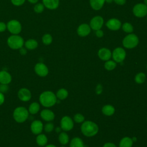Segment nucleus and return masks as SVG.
<instances>
[{
  "label": "nucleus",
  "instance_id": "nucleus-33",
  "mask_svg": "<svg viewBox=\"0 0 147 147\" xmlns=\"http://www.w3.org/2000/svg\"><path fill=\"white\" fill-rule=\"evenodd\" d=\"M44 8H45V6L42 3H37L34 5L33 10L36 13L40 14V13H41L44 10Z\"/></svg>",
  "mask_w": 147,
  "mask_h": 147
},
{
  "label": "nucleus",
  "instance_id": "nucleus-28",
  "mask_svg": "<svg viewBox=\"0 0 147 147\" xmlns=\"http://www.w3.org/2000/svg\"><path fill=\"white\" fill-rule=\"evenodd\" d=\"M58 140L59 142L63 145H65L67 144L69 142L68 135L65 132H61L58 137Z\"/></svg>",
  "mask_w": 147,
  "mask_h": 147
},
{
  "label": "nucleus",
  "instance_id": "nucleus-1",
  "mask_svg": "<svg viewBox=\"0 0 147 147\" xmlns=\"http://www.w3.org/2000/svg\"><path fill=\"white\" fill-rule=\"evenodd\" d=\"M39 101L44 107H51L56 103L57 97L52 91H45L40 94Z\"/></svg>",
  "mask_w": 147,
  "mask_h": 147
},
{
  "label": "nucleus",
  "instance_id": "nucleus-47",
  "mask_svg": "<svg viewBox=\"0 0 147 147\" xmlns=\"http://www.w3.org/2000/svg\"><path fill=\"white\" fill-rule=\"evenodd\" d=\"M45 147H56V146L53 144H49V145H46Z\"/></svg>",
  "mask_w": 147,
  "mask_h": 147
},
{
  "label": "nucleus",
  "instance_id": "nucleus-35",
  "mask_svg": "<svg viewBox=\"0 0 147 147\" xmlns=\"http://www.w3.org/2000/svg\"><path fill=\"white\" fill-rule=\"evenodd\" d=\"M44 129L45 132L47 133H50L53 131L54 129V125L53 123L49 122L46 123L44 126Z\"/></svg>",
  "mask_w": 147,
  "mask_h": 147
},
{
  "label": "nucleus",
  "instance_id": "nucleus-20",
  "mask_svg": "<svg viewBox=\"0 0 147 147\" xmlns=\"http://www.w3.org/2000/svg\"><path fill=\"white\" fill-rule=\"evenodd\" d=\"M25 47L28 50H34L38 47V42L33 38H30L24 42Z\"/></svg>",
  "mask_w": 147,
  "mask_h": 147
},
{
  "label": "nucleus",
  "instance_id": "nucleus-16",
  "mask_svg": "<svg viewBox=\"0 0 147 147\" xmlns=\"http://www.w3.org/2000/svg\"><path fill=\"white\" fill-rule=\"evenodd\" d=\"M98 55L102 60L107 61L111 58L112 53L110 49L106 48H102L98 51Z\"/></svg>",
  "mask_w": 147,
  "mask_h": 147
},
{
  "label": "nucleus",
  "instance_id": "nucleus-18",
  "mask_svg": "<svg viewBox=\"0 0 147 147\" xmlns=\"http://www.w3.org/2000/svg\"><path fill=\"white\" fill-rule=\"evenodd\" d=\"M12 80L11 75L5 70L0 71V84H9Z\"/></svg>",
  "mask_w": 147,
  "mask_h": 147
},
{
  "label": "nucleus",
  "instance_id": "nucleus-40",
  "mask_svg": "<svg viewBox=\"0 0 147 147\" xmlns=\"http://www.w3.org/2000/svg\"><path fill=\"white\" fill-rule=\"evenodd\" d=\"M95 31H96L95 34H96V37H98L99 38H101L102 37H103V36L104 34L103 30H102L101 29H99V30H97Z\"/></svg>",
  "mask_w": 147,
  "mask_h": 147
},
{
  "label": "nucleus",
  "instance_id": "nucleus-44",
  "mask_svg": "<svg viewBox=\"0 0 147 147\" xmlns=\"http://www.w3.org/2000/svg\"><path fill=\"white\" fill-rule=\"evenodd\" d=\"M5 102V95L3 93L0 92V106L2 105Z\"/></svg>",
  "mask_w": 147,
  "mask_h": 147
},
{
  "label": "nucleus",
  "instance_id": "nucleus-46",
  "mask_svg": "<svg viewBox=\"0 0 147 147\" xmlns=\"http://www.w3.org/2000/svg\"><path fill=\"white\" fill-rule=\"evenodd\" d=\"M61 130H62V129H61V127H56V129H55V131H56L57 133H60Z\"/></svg>",
  "mask_w": 147,
  "mask_h": 147
},
{
  "label": "nucleus",
  "instance_id": "nucleus-21",
  "mask_svg": "<svg viewBox=\"0 0 147 147\" xmlns=\"http://www.w3.org/2000/svg\"><path fill=\"white\" fill-rule=\"evenodd\" d=\"M105 0H90L91 7L95 10H100L103 6Z\"/></svg>",
  "mask_w": 147,
  "mask_h": 147
},
{
  "label": "nucleus",
  "instance_id": "nucleus-43",
  "mask_svg": "<svg viewBox=\"0 0 147 147\" xmlns=\"http://www.w3.org/2000/svg\"><path fill=\"white\" fill-rule=\"evenodd\" d=\"M103 147H117V146L112 142H107L103 145Z\"/></svg>",
  "mask_w": 147,
  "mask_h": 147
},
{
  "label": "nucleus",
  "instance_id": "nucleus-41",
  "mask_svg": "<svg viewBox=\"0 0 147 147\" xmlns=\"http://www.w3.org/2000/svg\"><path fill=\"white\" fill-rule=\"evenodd\" d=\"M19 51H20V53L21 55H25L27 53V49L25 47L24 48L23 47H21L20 49H19Z\"/></svg>",
  "mask_w": 147,
  "mask_h": 147
},
{
  "label": "nucleus",
  "instance_id": "nucleus-32",
  "mask_svg": "<svg viewBox=\"0 0 147 147\" xmlns=\"http://www.w3.org/2000/svg\"><path fill=\"white\" fill-rule=\"evenodd\" d=\"M122 30L127 33H131L133 32V27L129 22H125L122 26Z\"/></svg>",
  "mask_w": 147,
  "mask_h": 147
},
{
  "label": "nucleus",
  "instance_id": "nucleus-29",
  "mask_svg": "<svg viewBox=\"0 0 147 147\" xmlns=\"http://www.w3.org/2000/svg\"><path fill=\"white\" fill-rule=\"evenodd\" d=\"M41 40H42V43L44 45H49V44H51L52 43L53 38H52V36L50 34L46 33V34H44L42 36Z\"/></svg>",
  "mask_w": 147,
  "mask_h": 147
},
{
  "label": "nucleus",
  "instance_id": "nucleus-50",
  "mask_svg": "<svg viewBox=\"0 0 147 147\" xmlns=\"http://www.w3.org/2000/svg\"><path fill=\"white\" fill-rule=\"evenodd\" d=\"M144 4H145L147 6V0H144Z\"/></svg>",
  "mask_w": 147,
  "mask_h": 147
},
{
  "label": "nucleus",
  "instance_id": "nucleus-5",
  "mask_svg": "<svg viewBox=\"0 0 147 147\" xmlns=\"http://www.w3.org/2000/svg\"><path fill=\"white\" fill-rule=\"evenodd\" d=\"M139 42L138 37L137 35L130 33L125 36L123 40V46L127 49H132L136 47Z\"/></svg>",
  "mask_w": 147,
  "mask_h": 147
},
{
  "label": "nucleus",
  "instance_id": "nucleus-26",
  "mask_svg": "<svg viewBox=\"0 0 147 147\" xmlns=\"http://www.w3.org/2000/svg\"><path fill=\"white\" fill-rule=\"evenodd\" d=\"M69 147H84V145L80 138L74 137L70 142Z\"/></svg>",
  "mask_w": 147,
  "mask_h": 147
},
{
  "label": "nucleus",
  "instance_id": "nucleus-12",
  "mask_svg": "<svg viewBox=\"0 0 147 147\" xmlns=\"http://www.w3.org/2000/svg\"><path fill=\"white\" fill-rule=\"evenodd\" d=\"M17 95L20 100L22 102H28L32 98V94L30 90L26 88H21L19 90Z\"/></svg>",
  "mask_w": 147,
  "mask_h": 147
},
{
  "label": "nucleus",
  "instance_id": "nucleus-39",
  "mask_svg": "<svg viewBox=\"0 0 147 147\" xmlns=\"http://www.w3.org/2000/svg\"><path fill=\"white\" fill-rule=\"evenodd\" d=\"M6 29H7L6 24L2 21H0V33L3 32L4 31L6 30Z\"/></svg>",
  "mask_w": 147,
  "mask_h": 147
},
{
  "label": "nucleus",
  "instance_id": "nucleus-3",
  "mask_svg": "<svg viewBox=\"0 0 147 147\" xmlns=\"http://www.w3.org/2000/svg\"><path fill=\"white\" fill-rule=\"evenodd\" d=\"M28 110L23 106L16 107L13 114L14 119L18 123H23L26 121L29 117Z\"/></svg>",
  "mask_w": 147,
  "mask_h": 147
},
{
  "label": "nucleus",
  "instance_id": "nucleus-51",
  "mask_svg": "<svg viewBox=\"0 0 147 147\" xmlns=\"http://www.w3.org/2000/svg\"><path fill=\"white\" fill-rule=\"evenodd\" d=\"M60 147H66V146H65L64 145H62V146H61Z\"/></svg>",
  "mask_w": 147,
  "mask_h": 147
},
{
  "label": "nucleus",
  "instance_id": "nucleus-53",
  "mask_svg": "<svg viewBox=\"0 0 147 147\" xmlns=\"http://www.w3.org/2000/svg\"><path fill=\"white\" fill-rule=\"evenodd\" d=\"M146 120H147V118H146Z\"/></svg>",
  "mask_w": 147,
  "mask_h": 147
},
{
  "label": "nucleus",
  "instance_id": "nucleus-27",
  "mask_svg": "<svg viewBox=\"0 0 147 147\" xmlns=\"http://www.w3.org/2000/svg\"><path fill=\"white\" fill-rule=\"evenodd\" d=\"M68 95V91L65 88H60L59 89L56 94V96L57 97V99L59 100H64L67 98Z\"/></svg>",
  "mask_w": 147,
  "mask_h": 147
},
{
  "label": "nucleus",
  "instance_id": "nucleus-45",
  "mask_svg": "<svg viewBox=\"0 0 147 147\" xmlns=\"http://www.w3.org/2000/svg\"><path fill=\"white\" fill-rule=\"evenodd\" d=\"M28 1L32 4H36L37 3L38 0H28Z\"/></svg>",
  "mask_w": 147,
  "mask_h": 147
},
{
  "label": "nucleus",
  "instance_id": "nucleus-37",
  "mask_svg": "<svg viewBox=\"0 0 147 147\" xmlns=\"http://www.w3.org/2000/svg\"><path fill=\"white\" fill-rule=\"evenodd\" d=\"M9 90L8 84H0V92L2 93L6 92Z\"/></svg>",
  "mask_w": 147,
  "mask_h": 147
},
{
  "label": "nucleus",
  "instance_id": "nucleus-10",
  "mask_svg": "<svg viewBox=\"0 0 147 147\" xmlns=\"http://www.w3.org/2000/svg\"><path fill=\"white\" fill-rule=\"evenodd\" d=\"M104 20L103 18L99 16H97L95 17H94L90 21V26L91 29L97 30L99 29H100L103 25Z\"/></svg>",
  "mask_w": 147,
  "mask_h": 147
},
{
  "label": "nucleus",
  "instance_id": "nucleus-15",
  "mask_svg": "<svg viewBox=\"0 0 147 147\" xmlns=\"http://www.w3.org/2000/svg\"><path fill=\"white\" fill-rule=\"evenodd\" d=\"M91 32V28L87 24H82L80 25L77 29V33L80 37L88 36Z\"/></svg>",
  "mask_w": 147,
  "mask_h": 147
},
{
  "label": "nucleus",
  "instance_id": "nucleus-38",
  "mask_svg": "<svg viewBox=\"0 0 147 147\" xmlns=\"http://www.w3.org/2000/svg\"><path fill=\"white\" fill-rule=\"evenodd\" d=\"M103 91V87L100 84H97L95 88V92L97 95H100Z\"/></svg>",
  "mask_w": 147,
  "mask_h": 147
},
{
  "label": "nucleus",
  "instance_id": "nucleus-19",
  "mask_svg": "<svg viewBox=\"0 0 147 147\" xmlns=\"http://www.w3.org/2000/svg\"><path fill=\"white\" fill-rule=\"evenodd\" d=\"M45 7L49 10L56 9L59 5V0H42Z\"/></svg>",
  "mask_w": 147,
  "mask_h": 147
},
{
  "label": "nucleus",
  "instance_id": "nucleus-23",
  "mask_svg": "<svg viewBox=\"0 0 147 147\" xmlns=\"http://www.w3.org/2000/svg\"><path fill=\"white\" fill-rule=\"evenodd\" d=\"M102 112L105 115L111 116L115 113V109L112 105H106L102 107Z\"/></svg>",
  "mask_w": 147,
  "mask_h": 147
},
{
  "label": "nucleus",
  "instance_id": "nucleus-11",
  "mask_svg": "<svg viewBox=\"0 0 147 147\" xmlns=\"http://www.w3.org/2000/svg\"><path fill=\"white\" fill-rule=\"evenodd\" d=\"M34 69L36 74L41 77L46 76L49 72L47 66L44 63L41 62L37 63L35 65Z\"/></svg>",
  "mask_w": 147,
  "mask_h": 147
},
{
  "label": "nucleus",
  "instance_id": "nucleus-34",
  "mask_svg": "<svg viewBox=\"0 0 147 147\" xmlns=\"http://www.w3.org/2000/svg\"><path fill=\"white\" fill-rule=\"evenodd\" d=\"M74 121L76 123H82L84 121V117L82 114L78 113L74 115Z\"/></svg>",
  "mask_w": 147,
  "mask_h": 147
},
{
  "label": "nucleus",
  "instance_id": "nucleus-6",
  "mask_svg": "<svg viewBox=\"0 0 147 147\" xmlns=\"http://www.w3.org/2000/svg\"><path fill=\"white\" fill-rule=\"evenodd\" d=\"M7 29L11 34H19L22 30V25L17 20H11L7 22Z\"/></svg>",
  "mask_w": 147,
  "mask_h": 147
},
{
  "label": "nucleus",
  "instance_id": "nucleus-25",
  "mask_svg": "<svg viewBox=\"0 0 147 147\" xmlns=\"http://www.w3.org/2000/svg\"><path fill=\"white\" fill-rule=\"evenodd\" d=\"M40 109V104L38 102H32L29 106L28 108V111L30 114L34 115L37 114Z\"/></svg>",
  "mask_w": 147,
  "mask_h": 147
},
{
  "label": "nucleus",
  "instance_id": "nucleus-36",
  "mask_svg": "<svg viewBox=\"0 0 147 147\" xmlns=\"http://www.w3.org/2000/svg\"><path fill=\"white\" fill-rule=\"evenodd\" d=\"M11 3L16 6H22L26 0H10Z\"/></svg>",
  "mask_w": 147,
  "mask_h": 147
},
{
  "label": "nucleus",
  "instance_id": "nucleus-24",
  "mask_svg": "<svg viewBox=\"0 0 147 147\" xmlns=\"http://www.w3.org/2000/svg\"><path fill=\"white\" fill-rule=\"evenodd\" d=\"M133 141L131 138L129 137H125L122 138L119 144V147H132Z\"/></svg>",
  "mask_w": 147,
  "mask_h": 147
},
{
  "label": "nucleus",
  "instance_id": "nucleus-4",
  "mask_svg": "<svg viewBox=\"0 0 147 147\" xmlns=\"http://www.w3.org/2000/svg\"><path fill=\"white\" fill-rule=\"evenodd\" d=\"M24 38L19 34H11L7 39V44L12 49H19L24 45Z\"/></svg>",
  "mask_w": 147,
  "mask_h": 147
},
{
  "label": "nucleus",
  "instance_id": "nucleus-17",
  "mask_svg": "<svg viewBox=\"0 0 147 147\" xmlns=\"http://www.w3.org/2000/svg\"><path fill=\"white\" fill-rule=\"evenodd\" d=\"M41 118L47 122H51L55 118L54 113L49 109H44L40 113Z\"/></svg>",
  "mask_w": 147,
  "mask_h": 147
},
{
  "label": "nucleus",
  "instance_id": "nucleus-30",
  "mask_svg": "<svg viewBox=\"0 0 147 147\" xmlns=\"http://www.w3.org/2000/svg\"><path fill=\"white\" fill-rule=\"evenodd\" d=\"M105 68L108 71L113 70L117 66V63L114 60H107L105 63Z\"/></svg>",
  "mask_w": 147,
  "mask_h": 147
},
{
  "label": "nucleus",
  "instance_id": "nucleus-13",
  "mask_svg": "<svg viewBox=\"0 0 147 147\" xmlns=\"http://www.w3.org/2000/svg\"><path fill=\"white\" fill-rule=\"evenodd\" d=\"M43 129H44L43 123L40 120H35L31 123L30 130L33 134L36 135H38L41 133Z\"/></svg>",
  "mask_w": 147,
  "mask_h": 147
},
{
  "label": "nucleus",
  "instance_id": "nucleus-42",
  "mask_svg": "<svg viewBox=\"0 0 147 147\" xmlns=\"http://www.w3.org/2000/svg\"><path fill=\"white\" fill-rule=\"evenodd\" d=\"M113 1L119 5H123L126 3V0H113Z\"/></svg>",
  "mask_w": 147,
  "mask_h": 147
},
{
  "label": "nucleus",
  "instance_id": "nucleus-2",
  "mask_svg": "<svg viewBox=\"0 0 147 147\" xmlns=\"http://www.w3.org/2000/svg\"><path fill=\"white\" fill-rule=\"evenodd\" d=\"M80 129L83 134L88 137L95 136L99 130L97 124L91 121H85L82 122Z\"/></svg>",
  "mask_w": 147,
  "mask_h": 147
},
{
  "label": "nucleus",
  "instance_id": "nucleus-52",
  "mask_svg": "<svg viewBox=\"0 0 147 147\" xmlns=\"http://www.w3.org/2000/svg\"><path fill=\"white\" fill-rule=\"evenodd\" d=\"M146 69H147V65H146Z\"/></svg>",
  "mask_w": 147,
  "mask_h": 147
},
{
  "label": "nucleus",
  "instance_id": "nucleus-14",
  "mask_svg": "<svg viewBox=\"0 0 147 147\" xmlns=\"http://www.w3.org/2000/svg\"><path fill=\"white\" fill-rule=\"evenodd\" d=\"M106 25L108 29L111 30H117L121 28V22L117 18H111L106 22Z\"/></svg>",
  "mask_w": 147,
  "mask_h": 147
},
{
  "label": "nucleus",
  "instance_id": "nucleus-31",
  "mask_svg": "<svg viewBox=\"0 0 147 147\" xmlns=\"http://www.w3.org/2000/svg\"><path fill=\"white\" fill-rule=\"evenodd\" d=\"M146 79L145 74L143 72H140L137 74L134 78V80L137 83L141 84L145 82Z\"/></svg>",
  "mask_w": 147,
  "mask_h": 147
},
{
  "label": "nucleus",
  "instance_id": "nucleus-22",
  "mask_svg": "<svg viewBox=\"0 0 147 147\" xmlns=\"http://www.w3.org/2000/svg\"><path fill=\"white\" fill-rule=\"evenodd\" d=\"M36 141L38 146H44L48 142V138L44 134L40 133L37 136Z\"/></svg>",
  "mask_w": 147,
  "mask_h": 147
},
{
  "label": "nucleus",
  "instance_id": "nucleus-7",
  "mask_svg": "<svg viewBox=\"0 0 147 147\" xmlns=\"http://www.w3.org/2000/svg\"><path fill=\"white\" fill-rule=\"evenodd\" d=\"M126 56V53L125 49L121 47H118L113 51L111 56L116 63H121L125 60Z\"/></svg>",
  "mask_w": 147,
  "mask_h": 147
},
{
  "label": "nucleus",
  "instance_id": "nucleus-9",
  "mask_svg": "<svg viewBox=\"0 0 147 147\" xmlns=\"http://www.w3.org/2000/svg\"><path fill=\"white\" fill-rule=\"evenodd\" d=\"M60 127L64 131H69L74 127V122L72 118L67 115L62 117L60 121Z\"/></svg>",
  "mask_w": 147,
  "mask_h": 147
},
{
  "label": "nucleus",
  "instance_id": "nucleus-49",
  "mask_svg": "<svg viewBox=\"0 0 147 147\" xmlns=\"http://www.w3.org/2000/svg\"><path fill=\"white\" fill-rule=\"evenodd\" d=\"M113 1V0H105V2L107 3H111Z\"/></svg>",
  "mask_w": 147,
  "mask_h": 147
},
{
  "label": "nucleus",
  "instance_id": "nucleus-48",
  "mask_svg": "<svg viewBox=\"0 0 147 147\" xmlns=\"http://www.w3.org/2000/svg\"><path fill=\"white\" fill-rule=\"evenodd\" d=\"M131 140H132L133 142H136L137 141V138L136 137H133V138H131Z\"/></svg>",
  "mask_w": 147,
  "mask_h": 147
},
{
  "label": "nucleus",
  "instance_id": "nucleus-8",
  "mask_svg": "<svg viewBox=\"0 0 147 147\" xmlns=\"http://www.w3.org/2000/svg\"><path fill=\"white\" fill-rule=\"evenodd\" d=\"M133 13L137 17H144L147 15V6L142 3H137L133 7Z\"/></svg>",
  "mask_w": 147,
  "mask_h": 147
}]
</instances>
